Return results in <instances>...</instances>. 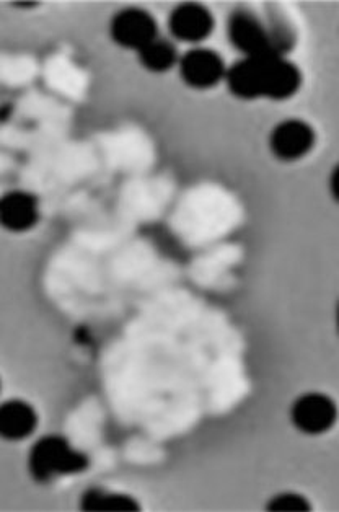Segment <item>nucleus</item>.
Returning <instances> with one entry per match:
<instances>
[{"label":"nucleus","instance_id":"f257e3e1","mask_svg":"<svg viewBox=\"0 0 339 512\" xmlns=\"http://www.w3.org/2000/svg\"><path fill=\"white\" fill-rule=\"evenodd\" d=\"M225 82L235 97L243 100H287L299 90L302 76L294 64L281 56L243 58L230 66Z\"/></svg>","mask_w":339,"mask_h":512},{"label":"nucleus","instance_id":"f03ea898","mask_svg":"<svg viewBox=\"0 0 339 512\" xmlns=\"http://www.w3.org/2000/svg\"><path fill=\"white\" fill-rule=\"evenodd\" d=\"M89 460L84 454L72 449L62 437H43L31 449L30 472L38 482H48L51 478L66 473L80 472L87 468Z\"/></svg>","mask_w":339,"mask_h":512},{"label":"nucleus","instance_id":"7ed1b4c3","mask_svg":"<svg viewBox=\"0 0 339 512\" xmlns=\"http://www.w3.org/2000/svg\"><path fill=\"white\" fill-rule=\"evenodd\" d=\"M227 33L232 46L245 58L278 56L271 45L266 23L251 10H235L234 14L230 15Z\"/></svg>","mask_w":339,"mask_h":512},{"label":"nucleus","instance_id":"20e7f679","mask_svg":"<svg viewBox=\"0 0 339 512\" xmlns=\"http://www.w3.org/2000/svg\"><path fill=\"white\" fill-rule=\"evenodd\" d=\"M181 79L191 89H212L221 80H225L227 67L224 59L209 48H193L186 51L180 59Z\"/></svg>","mask_w":339,"mask_h":512},{"label":"nucleus","instance_id":"39448f33","mask_svg":"<svg viewBox=\"0 0 339 512\" xmlns=\"http://www.w3.org/2000/svg\"><path fill=\"white\" fill-rule=\"evenodd\" d=\"M111 38L116 45L141 51L155 38H159V27L154 17L142 9H123L111 20Z\"/></svg>","mask_w":339,"mask_h":512},{"label":"nucleus","instance_id":"423d86ee","mask_svg":"<svg viewBox=\"0 0 339 512\" xmlns=\"http://www.w3.org/2000/svg\"><path fill=\"white\" fill-rule=\"evenodd\" d=\"M214 18L199 4H183L168 17V30L173 38L186 45H199L211 36Z\"/></svg>","mask_w":339,"mask_h":512},{"label":"nucleus","instance_id":"0eeeda50","mask_svg":"<svg viewBox=\"0 0 339 512\" xmlns=\"http://www.w3.org/2000/svg\"><path fill=\"white\" fill-rule=\"evenodd\" d=\"M315 144V133L309 124L300 120H286L273 129L269 147L279 160L294 162L309 154Z\"/></svg>","mask_w":339,"mask_h":512},{"label":"nucleus","instance_id":"6e6552de","mask_svg":"<svg viewBox=\"0 0 339 512\" xmlns=\"http://www.w3.org/2000/svg\"><path fill=\"white\" fill-rule=\"evenodd\" d=\"M335 420V403L320 393H309L300 397L292 408V421L304 433H323L333 426Z\"/></svg>","mask_w":339,"mask_h":512},{"label":"nucleus","instance_id":"1a4fd4ad","mask_svg":"<svg viewBox=\"0 0 339 512\" xmlns=\"http://www.w3.org/2000/svg\"><path fill=\"white\" fill-rule=\"evenodd\" d=\"M38 221V203L23 191H12L0 199V224L12 232H22Z\"/></svg>","mask_w":339,"mask_h":512},{"label":"nucleus","instance_id":"9d476101","mask_svg":"<svg viewBox=\"0 0 339 512\" xmlns=\"http://www.w3.org/2000/svg\"><path fill=\"white\" fill-rule=\"evenodd\" d=\"M38 416L22 400H9L0 405V437L5 441H22L35 431Z\"/></svg>","mask_w":339,"mask_h":512},{"label":"nucleus","instance_id":"9b49d317","mask_svg":"<svg viewBox=\"0 0 339 512\" xmlns=\"http://www.w3.org/2000/svg\"><path fill=\"white\" fill-rule=\"evenodd\" d=\"M137 53H139L142 66L146 67L147 71L155 72V74L167 72L178 62L177 49L170 41L162 40V38H155L152 43L144 46Z\"/></svg>","mask_w":339,"mask_h":512},{"label":"nucleus","instance_id":"f8f14e48","mask_svg":"<svg viewBox=\"0 0 339 512\" xmlns=\"http://www.w3.org/2000/svg\"><path fill=\"white\" fill-rule=\"evenodd\" d=\"M82 508L87 511H134L137 504L123 495H111L103 490H89L82 496Z\"/></svg>","mask_w":339,"mask_h":512},{"label":"nucleus","instance_id":"ddd939ff","mask_svg":"<svg viewBox=\"0 0 339 512\" xmlns=\"http://www.w3.org/2000/svg\"><path fill=\"white\" fill-rule=\"evenodd\" d=\"M271 511H307L309 503L302 496L294 495V493H282L269 503Z\"/></svg>","mask_w":339,"mask_h":512}]
</instances>
